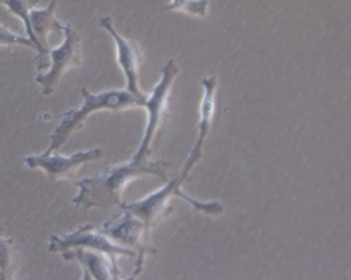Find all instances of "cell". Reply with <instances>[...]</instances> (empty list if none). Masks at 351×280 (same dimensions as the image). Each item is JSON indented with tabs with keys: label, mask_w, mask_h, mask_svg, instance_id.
I'll list each match as a JSON object with an SVG mask.
<instances>
[{
	"label": "cell",
	"mask_w": 351,
	"mask_h": 280,
	"mask_svg": "<svg viewBox=\"0 0 351 280\" xmlns=\"http://www.w3.org/2000/svg\"><path fill=\"white\" fill-rule=\"evenodd\" d=\"M166 162H134L115 165L104 173L77 181V194L73 198L75 207L90 209V208H109L112 205H122V195L125 187L141 178L143 175H156L167 179Z\"/></svg>",
	"instance_id": "cell-1"
},
{
	"label": "cell",
	"mask_w": 351,
	"mask_h": 280,
	"mask_svg": "<svg viewBox=\"0 0 351 280\" xmlns=\"http://www.w3.org/2000/svg\"><path fill=\"white\" fill-rule=\"evenodd\" d=\"M82 104L77 109L66 111L60 119L53 133L50 135V145L45 154L60 150L71 139V135L82 128L86 120L98 111H121L130 108L143 106L144 102L127 90H110L92 93L86 89L81 90Z\"/></svg>",
	"instance_id": "cell-2"
},
{
	"label": "cell",
	"mask_w": 351,
	"mask_h": 280,
	"mask_svg": "<svg viewBox=\"0 0 351 280\" xmlns=\"http://www.w3.org/2000/svg\"><path fill=\"white\" fill-rule=\"evenodd\" d=\"M179 73H180V68L176 65V60H168L161 69L160 80L156 84L151 95L146 97L143 106L145 108L147 113V124H146L145 133L141 140V145L132 159L134 162L138 163L145 162L147 161V157L150 156L151 148L154 144L156 135L166 120L171 89Z\"/></svg>",
	"instance_id": "cell-3"
},
{
	"label": "cell",
	"mask_w": 351,
	"mask_h": 280,
	"mask_svg": "<svg viewBox=\"0 0 351 280\" xmlns=\"http://www.w3.org/2000/svg\"><path fill=\"white\" fill-rule=\"evenodd\" d=\"M149 231L150 229L144 221L125 209H122L121 214L114 216L111 220L106 221L101 226V232L112 242H115L116 244L136 251L138 255L136 268L132 279L141 275L146 254L156 253L155 248L146 244L145 240L149 235Z\"/></svg>",
	"instance_id": "cell-4"
},
{
	"label": "cell",
	"mask_w": 351,
	"mask_h": 280,
	"mask_svg": "<svg viewBox=\"0 0 351 280\" xmlns=\"http://www.w3.org/2000/svg\"><path fill=\"white\" fill-rule=\"evenodd\" d=\"M75 248H85L90 250L99 251L106 254L116 266L117 259L121 256L134 257L136 253L122 245L116 244L115 242L104 235L101 231H97L95 226L84 225L77 230L63 235H51L47 250L53 254H62L63 251Z\"/></svg>",
	"instance_id": "cell-5"
},
{
	"label": "cell",
	"mask_w": 351,
	"mask_h": 280,
	"mask_svg": "<svg viewBox=\"0 0 351 280\" xmlns=\"http://www.w3.org/2000/svg\"><path fill=\"white\" fill-rule=\"evenodd\" d=\"M63 35L64 39L62 44L49 51V69L36 78V84L41 86V91L45 95L55 92L68 70L77 68L82 63V46L79 33L71 25H66Z\"/></svg>",
	"instance_id": "cell-6"
},
{
	"label": "cell",
	"mask_w": 351,
	"mask_h": 280,
	"mask_svg": "<svg viewBox=\"0 0 351 280\" xmlns=\"http://www.w3.org/2000/svg\"><path fill=\"white\" fill-rule=\"evenodd\" d=\"M104 155L101 148L87 151H79L73 155H60L57 151L52 154L30 155L23 159L25 167L29 170H41L50 180L71 179L81 165L99 160Z\"/></svg>",
	"instance_id": "cell-7"
},
{
	"label": "cell",
	"mask_w": 351,
	"mask_h": 280,
	"mask_svg": "<svg viewBox=\"0 0 351 280\" xmlns=\"http://www.w3.org/2000/svg\"><path fill=\"white\" fill-rule=\"evenodd\" d=\"M99 25L111 35L116 45V57L117 63L123 71L125 78V90L131 92L139 100L145 102L147 95H144L139 86V65H141V50L136 43L125 39V36L115 30L114 20L106 16L99 20Z\"/></svg>",
	"instance_id": "cell-8"
},
{
	"label": "cell",
	"mask_w": 351,
	"mask_h": 280,
	"mask_svg": "<svg viewBox=\"0 0 351 280\" xmlns=\"http://www.w3.org/2000/svg\"><path fill=\"white\" fill-rule=\"evenodd\" d=\"M182 183L184 180L180 176H176V179L167 183L166 186L147 196L144 200L133 202V203H122L120 208L131 211L132 214H134L136 218L144 221L146 226L151 229L161 220L162 218H165L167 214L171 213V200L176 196L182 197L184 192L180 189Z\"/></svg>",
	"instance_id": "cell-9"
},
{
	"label": "cell",
	"mask_w": 351,
	"mask_h": 280,
	"mask_svg": "<svg viewBox=\"0 0 351 280\" xmlns=\"http://www.w3.org/2000/svg\"><path fill=\"white\" fill-rule=\"evenodd\" d=\"M66 261L77 262L82 268V279H121L119 267L103 253L85 248H75L62 253Z\"/></svg>",
	"instance_id": "cell-10"
},
{
	"label": "cell",
	"mask_w": 351,
	"mask_h": 280,
	"mask_svg": "<svg viewBox=\"0 0 351 280\" xmlns=\"http://www.w3.org/2000/svg\"><path fill=\"white\" fill-rule=\"evenodd\" d=\"M58 0H51L50 4L45 9H32L29 12L30 27L33 30V34L36 35V40L41 46L43 51L49 56L50 46H49V34L57 33L63 34L64 25L60 23L56 17V9H57Z\"/></svg>",
	"instance_id": "cell-11"
},
{
	"label": "cell",
	"mask_w": 351,
	"mask_h": 280,
	"mask_svg": "<svg viewBox=\"0 0 351 280\" xmlns=\"http://www.w3.org/2000/svg\"><path fill=\"white\" fill-rule=\"evenodd\" d=\"M39 1L40 0H0V4L5 6L6 9L10 11L12 15L17 16L23 22L25 32L28 35L27 38H29L30 40L36 44V51H38V70L41 71V70L49 68L50 60H49V56L46 55L45 52L41 49V46L39 45L36 35L33 34L29 21L30 10L34 9L39 4Z\"/></svg>",
	"instance_id": "cell-12"
},
{
	"label": "cell",
	"mask_w": 351,
	"mask_h": 280,
	"mask_svg": "<svg viewBox=\"0 0 351 280\" xmlns=\"http://www.w3.org/2000/svg\"><path fill=\"white\" fill-rule=\"evenodd\" d=\"M166 9L203 19L208 15L209 0H171V4Z\"/></svg>",
	"instance_id": "cell-13"
},
{
	"label": "cell",
	"mask_w": 351,
	"mask_h": 280,
	"mask_svg": "<svg viewBox=\"0 0 351 280\" xmlns=\"http://www.w3.org/2000/svg\"><path fill=\"white\" fill-rule=\"evenodd\" d=\"M11 238H5L0 233V279H11Z\"/></svg>",
	"instance_id": "cell-14"
},
{
	"label": "cell",
	"mask_w": 351,
	"mask_h": 280,
	"mask_svg": "<svg viewBox=\"0 0 351 280\" xmlns=\"http://www.w3.org/2000/svg\"><path fill=\"white\" fill-rule=\"evenodd\" d=\"M0 46H25L36 51V46L29 38H25L11 32L8 27L0 23Z\"/></svg>",
	"instance_id": "cell-15"
}]
</instances>
